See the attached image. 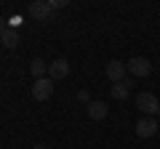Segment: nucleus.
Listing matches in <instances>:
<instances>
[{"label":"nucleus","mask_w":160,"mask_h":149,"mask_svg":"<svg viewBox=\"0 0 160 149\" xmlns=\"http://www.w3.org/2000/svg\"><path fill=\"white\" fill-rule=\"evenodd\" d=\"M136 107L144 112V117H155L160 112V101H158V96L155 93H149V91H142L136 96Z\"/></svg>","instance_id":"1"},{"label":"nucleus","mask_w":160,"mask_h":149,"mask_svg":"<svg viewBox=\"0 0 160 149\" xmlns=\"http://www.w3.org/2000/svg\"><path fill=\"white\" fill-rule=\"evenodd\" d=\"M128 72L133 74V77H147L149 72H152V61H149L147 56H131V61L126 64Z\"/></svg>","instance_id":"2"},{"label":"nucleus","mask_w":160,"mask_h":149,"mask_svg":"<svg viewBox=\"0 0 160 149\" xmlns=\"http://www.w3.org/2000/svg\"><path fill=\"white\" fill-rule=\"evenodd\" d=\"M51 96H53V80H51V77H40V80H35L32 99H38V101H48Z\"/></svg>","instance_id":"3"},{"label":"nucleus","mask_w":160,"mask_h":149,"mask_svg":"<svg viewBox=\"0 0 160 149\" xmlns=\"http://www.w3.org/2000/svg\"><path fill=\"white\" fill-rule=\"evenodd\" d=\"M158 128H160L158 117H142V120H136L133 131H136L139 138H149V136H155V133H158Z\"/></svg>","instance_id":"4"},{"label":"nucleus","mask_w":160,"mask_h":149,"mask_svg":"<svg viewBox=\"0 0 160 149\" xmlns=\"http://www.w3.org/2000/svg\"><path fill=\"white\" fill-rule=\"evenodd\" d=\"M27 13L32 19H38V22H46V19H51L53 8H51V3H46V0H35V3H29Z\"/></svg>","instance_id":"5"},{"label":"nucleus","mask_w":160,"mask_h":149,"mask_svg":"<svg viewBox=\"0 0 160 149\" xmlns=\"http://www.w3.org/2000/svg\"><path fill=\"white\" fill-rule=\"evenodd\" d=\"M104 72H107V77H109L112 83H123V80H126V72H128V67H126L123 61H118V59H112V61H107Z\"/></svg>","instance_id":"6"},{"label":"nucleus","mask_w":160,"mask_h":149,"mask_svg":"<svg viewBox=\"0 0 160 149\" xmlns=\"http://www.w3.org/2000/svg\"><path fill=\"white\" fill-rule=\"evenodd\" d=\"M67 74H69V61L67 59H56V61L48 64V77L51 80H64Z\"/></svg>","instance_id":"7"},{"label":"nucleus","mask_w":160,"mask_h":149,"mask_svg":"<svg viewBox=\"0 0 160 149\" xmlns=\"http://www.w3.org/2000/svg\"><path fill=\"white\" fill-rule=\"evenodd\" d=\"M86 112H88L91 120H104L107 112H109V107H107L104 101H88V104H86Z\"/></svg>","instance_id":"8"},{"label":"nucleus","mask_w":160,"mask_h":149,"mask_svg":"<svg viewBox=\"0 0 160 149\" xmlns=\"http://www.w3.org/2000/svg\"><path fill=\"white\" fill-rule=\"evenodd\" d=\"M131 80H123V83H112V99H118V101H123V99H128V93H131Z\"/></svg>","instance_id":"9"},{"label":"nucleus","mask_w":160,"mask_h":149,"mask_svg":"<svg viewBox=\"0 0 160 149\" xmlns=\"http://www.w3.org/2000/svg\"><path fill=\"white\" fill-rule=\"evenodd\" d=\"M0 46H6V48H16V46H19V35H16V29L8 27L6 32L0 35Z\"/></svg>","instance_id":"10"},{"label":"nucleus","mask_w":160,"mask_h":149,"mask_svg":"<svg viewBox=\"0 0 160 149\" xmlns=\"http://www.w3.org/2000/svg\"><path fill=\"white\" fill-rule=\"evenodd\" d=\"M29 69H32V74L35 77H46V72H48V64L43 61V59H32V64H29Z\"/></svg>","instance_id":"11"},{"label":"nucleus","mask_w":160,"mask_h":149,"mask_svg":"<svg viewBox=\"0 0 160 149\" xmlns=\"http://www.w3.org/2000/svg\"><path fill=\"white\" fill-rule=\"evenodd\" d=\"M6 29H8V27H6V19H3V16H0V35H3V32H6Z\"/></svg>","instance_id":"12"},{"label":"nucleus","mask_w":160,"mask_h":149,"mask_svg":"<svg viewBox=\"0 0 160 149\" xmlns=\"http://www.w3.org/2000/svg\"><path fill=\"white\" fill-rule=\"evenodd\" d=\"M32 149H48V147H46V144H35Z\"/></svg>","instance_id":"13"},{"label":"nucleus","mask_w":160,"mask_h":149,"mask_svg":"<svg viewBox=\"0 0 160 149\" xmlns=\"http://www.w3.org/2000/svg\"><path fill=\"white\" fill-rule=\"evenodd\" d=\"M158 123H160V112H158Z\"/></svg>","instance_id":"14"},{"label":"nucleus","mask_w":160,"mask_h":149,"mask_svg":"<svg viewBox=\"0 0 160 149\" xmlns=\"http://www.w3.org/2000/svg\"><path fill=\"white\" fill-rule=\"evenodd\" d=\"M0 48H3V46H0Z\"/></svg>","instance_id":"15"}]
</instances>
